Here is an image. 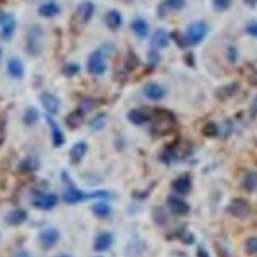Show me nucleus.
<instances>
[{
  "instance_id": "f257e3e1",
  "label": "nucleus",
  "mask_w": 257,
  "mask_h": 257,
  "mask_svg": "<svg viewBox=\"0 0 257 257\" xmlns=\"http://www.w3.org/2000/svg\"><path fill=\"white\" fill-rule=\"evenodd\" d=\"M207 34H208V26L204 21L191 22L186 29V35H184V38H186V44L197 46L207 37Z\"/></svg>"
},
{
  "instance_id": "f03ea898",
  "label": "nucleus",
  "mask_w": 257,
  "mask_h": 257,
  "mask_svg": "<svg viewBox=\"0 0 257 257\" xmlns=\"http://www.w3.org/2000/svg\"><path fill=\"white\" fill-rule=\"evenodd\" d=\"M87 70H88V73L93 76H101L106 73L108 67H106V60H104V54L101 49L93 51L90 54V57L87 60Z\"/></svg>"
},
{
  "instance_id": "7ed1b4c3",
  "label": "nucleus",
  "mask_w": 257,
  "mask_h": 257,
  "mask_svg": "<svg viewBox=\"0 0 257 257\" xmlns=\"http://www.w3.org/2000/svg\"><path fill=\"white\" fill-rule=\"evenodd\" d=\"M227 212L238 220H246L251 215V207L245 199H234L227 207Z\"/></svg>"
},
{
  "instance_id": "20e7f679",
  "label": "nucleus",
  "mask_w": 257,
  "mask_h": 257,
  "mask_svg": "<svg viewBox=\"0 0 257 257\" xmlns=\"http://www.w3.org/2000/svg\"><path fill=\"white\" fill-rule=\"evenodd\" d=\"M63 179H65V182L68 183V189L63 192V200H65L67 204H77V202H81V200L90 197V194H84L82 191H79L77 188H74L73 183L70 182V179L67 177L65 172H63Z\"/></svg>"
},
{
  "instance_id": "39448f33",
  "label": "nucleus",
  "mask_w": 257,
  "mask_h": 257,
  "mask_svg": "<svg viewBox=\"0 0 257 257\" xmlns=\"http://www.w3.org/2000/svg\"><path fill=\"white\" fill-rule=\"evenodd\" d=\"M59 238H60V232L54 227L44 229V230L39 232V235H38L39 245H41L44 250H51V248H54L55 245H57Z\"/></svg>"
},
{
  "instance_id": "423d86ee",
  "label": "nucleus",
  "mask_w": 257,
  "mask_h": 257,
  "mask_svg": "<svg viewBox=\"0 0 257 257\" xmlns=\"http://www.w3.org/2000/svg\"><path fill=\"white\" fill-rule=\"evenodd\" d=\"M41 37H43V30L41 27H32L29 30V38H27V49L30 54L37 55L39 52V49H41Z\"/></svg>"
},
{
  "instance_id": "0eeeda50",
  "label": "nucleus",
  "mask_w": 257,
  "mask_h": 257,
  "mask_svg": "<svg viewBox=\"0 0 257 257\" xmlns=\"http://www.w3.org/2000/svg\"><path fill=\"white\" fill-rule=\"evenodd\" d=\"M59 197L57 194H52V192H46V194H38L34 199V207L38 210H52V208L57 205Z\"/></svg>"
},
{
  "instance_id": "6e6552de",
  "label": "nucleus",
  "mask_w": 257,
  "mask_h": 257,
  "mask_svg": "<svg viewBox=\"0 0 257 257\" xmlns=\"http://www.w3.org/2000/svg\"><path fill=\"white\" fill-rule=\"evenodd\" d=\"M0 22H2V32H0V38L8 41L11 39V37L14 35V30H16V19L13 14H2L0 18Z\"/></svg>"
},
{
  "instance_id": "1a4fd4ad",
  "label": "nucleus",
  "mask_w": 257,
  "mask_h": 257,
  "mask_svg": "<svg viewBox=\"0 0 257 257\" xmlns=\"http://www.w3.org/2000/svg\"><path fill=\"white\" fill-rule=\"evenodd\" d=\"M167 205H169V210L172 212V215L184 216V215L189 213V205L184 202L183 199L177 197V196H169V197H167Z\"/></svg>"
},
{
  "instance_id": "9d476101",
  "label": "nucleus",
  "mask_w": 257,
  "mask_h": 257,
  "mask_svg": "<svg viewBox=\"0 0 257 257\" xmlns=\"http://www.w3.org/2000/svg\"><path fill=\"white\" fill-rule=\"evenodd\" d=\"M46 123L49 125L51 128V136H52V144H54V147H62L63 144H65V136H63L62 130H60V126L59 123L55 122V120L49 115H46Z\"/></svg>"
},
{
  "instance_id": "9b49d317",
  "label": "nucleus",
  "mask_w": 257,
  "mask_h": 257,
  "mask_svg": "<svg viewBox=\"0 0 257 257\" xmlns=\"http://www.w3.org/2000/svg\"><path fill=\"white\" fill-rule=\"evenodd\" d=\"M39 101H41L43 108L49 112V114H57L60 110V100L49 92H44L39 95Z\"/></svg>"
},
{
  "instance_id": "f8f14e48",
  "label": "nucleus",
  "mask_w": 257,
  "mask_h": 257,
  "mask_svg": "<svg viewBox=\"0 0 257 257\" xmlns=\"http://www.w3.org/2000/svg\"><path fill=\"white\" fill-rule=\"evenodd\" d=\"M144 95L151 101H159V100L164 98L166 90H164L163 85H159L156 82H148V84L144 85Z\"/></svg>"
},
{
  "instance_id": "ddd939ff",
  "label": "nucleus",
  "mask_w": 257,
  "mask_h": 257,
  "mask_svg": "<svg viewBox=\"0 0 257 257\" xmlns=\"http://www.w3.org/2000/svg\"><path fill=\"white\" fill-rule=\"evenodd\" d=\"M112 243H114V237H112V234H109V232H103V234L96 235L95 242H93V250L96 253H104L112 246Z\"/></svg>"
},
{
  "instance_id": "4468645a",
  "label": "nucleus",
  "mask_w": 257,
  "mask_h": 257,
  "mask_svg": "<svg viewBox=\"0 0 257 257\" xmlns=\"http://www.w3.org/2000/svg\"><path fill=\"white\" fill-rule=\"evenodd\" d=\"M93 13H95V5H93V2H90V0H85V2H82L81 5L77 6L76 16H77V19L81 21L82 24H87L88 21L92 19Z\"/></svg>"
},
{
  "instance_id": "2eb2a0df",
  "label": "nucleus",
  "mask_w": 257,
  "mask_h": 257,
  "mask_svg": "<svg viewBox=\"0 0 257 257\" xmlns=\"http://www.w3.org/2000/svg\"><path fill=\"white\" fill-rule=\"evenodd\" d=\"M169 43H171V35L167 34L164 29H158V30H155V34L151 35V44H153L156 49L167 47Z\"/></svg>"
},
{
  "instance_id": "dca6fc26",
  "label": "nucleus",
  "mask_w": 257,
  "mask_h": 257,
  "mask_svg": "<svg viewBox=\"0 0 257 257\" xmlns=\"http://www.w3.org/2000/svg\"><path fill=\"white\" fill-rule=\"evenodd\" d=\"M5 221L10 226H21L22 222L27 221V212L24 208H14V210H11L5 216Z\"/></svg>"
},
{
  "instance_id": "f3484780",
  "label": "nucleus",
  "mask_w": 257,
  "mask_h": 257,
  "mask_svg": "<svg viewBox=\"0 0 257 257\" xmlns=\"http://www.w3.org/2000/svg\"><path fill=\"white\" fill-rule=\"evenodd\" d=\"M6 71H8V74H10L13 79H21L24 76V63L21 59L18 57H13L8 60V65H6Z\"/></svg>"
},
{
  "instance_id": "a211bd4d",
  "label": "nucleus",
  "mask_w": 257,
  "mask_h": 257,
  "mask_svg": "<svg viewBox=\"0 0 257 257\" xmlns=\"http://www.w3.org/2000/svg\"><path fill=\"white\" fill-rule=\"evenodd\" d=\"M104 21H106V26L112 32H117L120 27H122V24H123L122 14H120V11H117V10H109L106 13V16H104Z\"/></svg>"
},
{
  "instance_id": "6ab92c4d",
  "label": "nucleus",
  "mask_w": 257,
  "mask_h": 257,
  "mask_svg": "<svg viewBox=\"0 0 257 257\" xmlns=\"http://www.w3.org/2000/svg\"><path fill=\"white\" fill-rule=\"evenodd\" d=\"M172 189L177 192V194H188V192L191 191V179L189 175H182L179 177V179H175L174 183H172Z\"/></svg>"
},
{
  "instance_id": "aec40b11",
  "label": "nucleus",
  "mask_w": 257,
  "mask_h": 257,
  "mask_svg": "<svg viewBox=\"0 0 257 257\" xmlns=\"http://www.w3.org/2000/svg\"><path fill=\"white\" fill-rule=\"evenodd\" d=\"M87 153V144L84 141H79L76 142L73 147H71L70 150V159H71V163H81V159L84 158V155Z\"/></svg>"
},
{
  "instance_id": "412c9836",
  "label": "nucleus",
  "mask_w": 257,
  "mask_h": 257,
  "mask_svg": "<svg viewBox=\"0 0 257 257\" xmlns=\"http://www.w3.org/2000/svg\"><path fill=\"white\" fill-rule=\"evenodd\" d=\"M84 114L85 112L82 109H74L73 112H70V114L67 115V126L71 128V130H76V128H79L82 123H84Z\"/></svg>"
},
{
  "instance_id": "4be33fe9",
  "label": "nucleus",
  "mask_w": 257,
  "mask_h": 257,
  "mask_svg": "<svg viewBox=\"0 0 257 257\" xmlns=\"http://www.w3.org/2000/svg\"><path fill=\"white\" fill-rule=\"evenodd\" d=\"M131 30L134 32V35L136 37H139V38H147L148 35V22L146 19H142V18H136L133 22H131Z\"/></svg>"
},
{
  "instance_id": "5701e85b",
  "label": "nucleus",
  "mask_w": 257,
  "mask_h": 257,
  "mask_svg": "<svg viewBox=\"0 0 257 257\" xmlns=\"http://www.w3.org/2000/svg\"><path fill=\"white\" fill-rule=\"evenodd\" d=\"M60 13V6L55 2H46L43 5H39L38 8V14L43 16V18H54Z\"/></svg>"
},
{
  "instance_id": "b1692460",
  "label": "nucleus",
  "mask_w": 257,
  "mask_h": 257,
  "mask_svg": "<svg viewBox=\"0 0 257 257\" xmlns=\"http://www.w3.org/2000/svg\"><path fill=\"white\" fill-rule=\"evenodd\" d=\"M243 188L248 191V192H253L257 189V172L256 171H250V172H246L245 177H243Z\"/></svg>"
},
{
  "instance_id": "393cba45",
  "label": "nucleus",
  "mask_w": 257,
  "mask_h": 257,
  "mask_svg": "<svg viewBox=\"0 0 257 257\" xmlns=\"http://www.w3.org/2000/svg\"><path fill=\"white\" fill-rule=\"evenodd\" d=\"M128 120H130L133 125H144L146 122H148V115L144 110L133 109L128 112Z\"/></svg>"
},
{
  "instance_id": "a878e982",
  "label": "nucleus",
  "mask_w": 257,
  "mask_h": 257,
  "mask_svg": "<svg viewBox=\"0 0 257 257\" xmlns=\"http://www.w3.org/2000/svg\"><path fill=\"white\" fill-rule=\"evenodd\" d=\"M38 118H39V112L37 108L34 106H30L26 109V112H24V117H22V122L26 123L27 126H34L37 122H38Z\"/></svg>"
},
{
  "instance_id": "bb28decb",
  "label": "nucleus",
  "mask_w": 257,
  "mask_h": 257,
  "mask_svg": "<svg viewBox=\"0 0 257 257\" xmlns=\"http://www.w3.org/2000/svg\"><path fill=\"white\" fill-rule=\"evenodd\" d=\"M39 167V161H38V158L35 156H29L26 159H22L21 164H19V171L21 172H34L37 171Z\"/></svg>"
},
{
  "instance_id": "cd10ccee",
  "label": "nucleus",
  "mask_w": 257,
  "mask_h": 257,
  "mask_svg": "<svg viewBox=\"0 0 257 257\" xmlns=\"http://www.w3.org/2000/svg\"><path fill=\"white\" fill-rule=\"evenodd\" d=\"M92 212H93V215L98 216V218H106V216L110 215L112 210H110L109 204H106V202H96V204L92 205Z\"/></svg>"
},
{
  "instance_id": "c85d7f7f",
  "label": "nucleus",
  "mask_w": 257,
  "mask_h": 257,
  "mask_svg": "<svg viewBox=\"0 0 257 257\" xmlns=\"http://www.w3.org/2000/svg\"><path fill=\"white\" fill-rule=\"evenodd\" d=\"M184 3H186V0H166L163 8H166V10H182Z\"/></svg>"
},
{
  "instance_id": "c756f323",
  "label": "nucleus",
  "mask_w": 257,
  "mask_h": 257,
  "mask_svg": "<svg viewBox=\"0 0 257 257\" xmlns=\"http://www.w3.org/2000/svg\"><path fill=\"white\" fill-rule=\"evenodd\" d=\"M245 250H246L248 254H251V256L257 254V235L250 237V238L246 240V243H245Z\"/></svg>"
},
{
  "instance_id": "7c9ffc66",
  "label": "nucleus",
  "mask_w": 257,
  "mask_h": 257,
  "mask_svg": "<svg viewBox=\"0 0 257 257\" xmlns=\"http://www.w3.org/2000/svg\"><path fill=\"white\" fill-rule=\"evenodd\" d=\"M202 133L207 136V138H215V136H218V133H220V130H218V125L213 123V122L207 123V125L204 126Z\"/></svg>"
},
{
  "instance_id": "2f4dec72",
  "label": "nucleus",
  "mask_w": 257,
  "mask_h": 257,
  "mask_svg": "<svg viewBox=\"0 0 257 257\" xmlns=\"http://www.w3.org/2000/svg\"><path fill=\"white\" fill-rule=\"evenodd\" d=\"M79 70H81V68H79L77 63H67V65L62 68L63 74L68 76V77H71V76H76V74L79 73Z\"/></svg>"
},
{
  "instance_id": "473e14b6",
  "label": "nucleus",
  "mask_w": 257,
  "mask_h": 257,
  "mask_svg": "<svg viewBox=\"0 0 257 257\" xmlns=\"http://www.w3.org/2000/svg\"><path fill=\"white\" fill-rule=\"evenodd\" d=\"M212 2H213V8L216 11H226L230 8L232 0H212Z\"/></svg>"
},
{
  "instance_id": "72a5a7b5",
  "label": "nucleus",
  "mask_w": 257,
  "mask_h": 257,
  "mask_svg": "<svg viewBox=\"0 0 257 257\" xmlns=\"http://www.w3.org/2000/svg\"><path fill=\"white\" fill-rule=\"evenodd\" d=\"M104 123H106V115L104 114H100L96 118H93L90 122V126L92 130H101V128L104 126Z\"/></svg>"
},
{
  "instance_id": "f704fd0d",
  "label": "nucleus",
  "mask_w": 257,
  "mask_h": 257,
  "mask_svg": "<svg viewBox=\"0 0 257 257\" xmlns=\"http://www.w3.org/2000/svg\"><path fill=\"white\" fill-rule=\"evenodd\" d=\"M246 32H248V34H250L251 37L257 38V22H251V24H248Z\"/></svg>"
},
{
  "instance_id": "c9c22d12",
  "label": "nucleus",
  "mask_w": 257,
  "mask_h": 257,
  "mask_svg": "<svg viewBox=\"0 0 257 257\" xmlns=\"http://www.w3.org/2000/svg\"><path fill=\"white\" fill-rule=\"evenodd\" d=\"M133 57H134L133 52H130V55H128V60H126V67L130 68V70H133L136 63H138V59H134V60H133Z\"/></svg>"
},
{
  "instance_id": "e433bc0d",
  "label": "nucleus",
  "mask_w": 257,
  "mask_h": 257,
  "mask_svg": "<svg viewBox=\"0 0 257 257\" xmlns=\"http://www.w3.org/2000/svg\"><path fill=\"white\" fill-rule=\"evenodd\" d=\"M229 59H230V62L237 60V49L235 47H229Z\"/></svg>"
},
{
  "instance_id": "4c0bfd02",
  "label": "nucleus",
  "mask_w": 257,
  "mask_h": 257,
  "mask_svg": "<svg viewBox=\"0 0 257 257\" xmlns=\"http://www.w3.org/2000/svg\"><path fill=\"white\" fill-rule=\"evenodd\" d=\"M216 251H218L220 257H229L227 251H226V250H224V248H221L220 245H216Z\"/></svg>"
},
{
  "instance_id": "58836bf2",
  "label": "nucleus",
  "mask_w": 257,
  "mask_h": 257,
  "mask_svg": "<svg viewBox=\"0 0 257 257\" xmlns=\"http://www.w3.org/2000/svg\"><path fill=\"white\" fill-rule=\"evenodd\" d=\"M251 115H253V117L257 115V96H256L254 101H253V106H251Z\"/></svg>"
},
{
  "instance_id": "ea45409f",
  "label": "nucleus",
  "mask_w": 257,
  "mask_h": 257,
  "mask_svg": "<svg viewBox=\"0 0 257 257\" xmlns=\"http://www.w3.org/2000/svg\"><path fill=\"white\" fill-rule=\"evenodd\" d=\"M197 257H210V254H208L204 248H199V250H197Z\"/></svg>"
},
{
  "instance_id": "a19ab883",
  "label": "nucleus",
  "mask_w": 257,
  "mask_h": 257,
  "mask_svg": "<svg viewBox=\"0 0 257 257\" xmlns=\"http://www.w3.org/2000/svg\"><path fill=\"white\" fill-rule=\"evenodd\" d=\"M150 60L155 63L156 60H159V55H158L156 52H150Z\"/></svg>"
},
{
  "instance_id": "79ce46f5",
  "label": "nucleus",
  "mask_w": 257,
  "mask_h": 257,
  "mask_svg": "<svg viewBox=\"0 0 257 257\" xmlns=\"http://www.w3.org/2000/svg\"><path fill=\"white\" fill-rule=\"evenodd\" d=\"M3 139H5V131H3V126H0V146H2Z\"/></svg>"
},
{
  "instance_id": "37998d69",
  "label": "nucleus",
  "mask_w": 257,
  "mask_h": 257,
  "mask_svg": "<svg viewBox=\"0 0 257 257\" xmlns=\"http://www.w3.org/2000/svg\"><path fill=\"white\" fill-rule=\"evenodd\" d=\"M245 3L248 6H256L257 5V0H245Z\"/></svg>"
},
{
  "instance_id": "c03bdc74",
  "label": "nucleus",
  "mask_w": 257,
  "mask_h": 257,
  "mask_svg": "<svg viewBox=\"0 0 257 257\" xmlns=\"http://www.w3.org/2000/svg\"><path fill=\"white\" fill-rule=\"evenodd\" d=\"M16 257H30L27 253H19V254H16Z\"/></svg>"
},
{
  "instance_id": "a18cd8bd",
  "label": "nucleus",
  "mask_w": 257,
  "mask_h": 257,
  "mask_svg": "<svg viewBox=\"0 0 257 257\" xmlns=\"http://www.w3.org/2000/svg\"><path fill=\"white\" fill-rule=\"evenodd\" d=\"M57 257H71V256H67V254H60V256H57Z\"/></svg>"
},
{
  "instance_id": "49530a36",
  "label": "nucleus",
  "mask_w": 257,
  "mask_h": 257,
  "mask_svg": "<svg viewBox=\"0 0 257 257\" xmlns=\"http://www.w3.org/2000/svg\"><path fill=\"white\" fill-rule=\"evenodd\" d=\"M0 59H2V49H0Z\"/></svg>"
}]
</instances>
